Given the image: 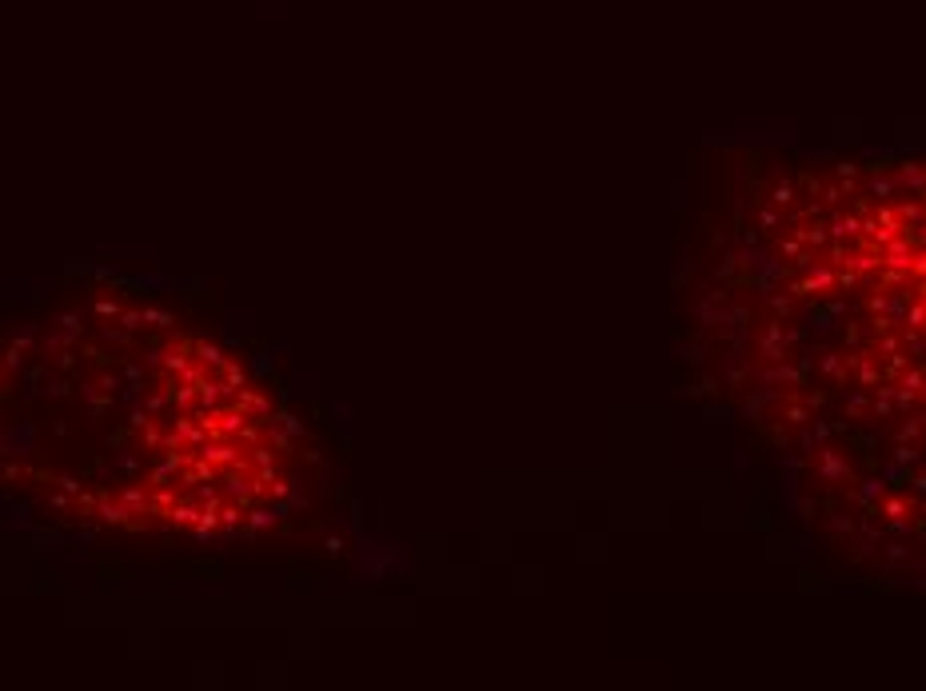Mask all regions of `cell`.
<instances>
[{
  "label": "cell",
  "instance_id": "cell-1",
  "mask_svg": "<svg viewBox=\"0 0 926 691\" xmlns=\"http://www.w3.org/2000/svg\"><path fill=\"white\" fill-rule=\"evenodd\" d=\"M220 492H224V499L240 504L244 511L260 499V496H256V484H252V468H228L220 476Z\"/></svg>",
  "mask_w": 926,
  "mask_h": 691
},
{
  "label": "cell",
  "instance_id": "cell-2",
  "mask_svg": "<svg viewBox=\"0 0 926 691\" xmlns=\"http://www.w3.org/2000/svg\"><path fill=\"white\" fill-rule=\"evenodd\" d=\"M232 407H240V412H248L252 420H260V424H268V416H272V400L264 396L260 388H240L236 396H232Z\"/></svg>",
  "mask_w": 926,
  "mask_h": 691
},
{
  "label": "cell",
  "instance_id": "cell-3",
  "mask_svg": "<svg viewBox=\"0 0 926 691\" xmlns=\"http://www.w3.org/2000/svg\"><path fill=\"white\" fill-rule=\"evenodd\" d=\"M164 384H168V396H172V412H192V407L200 404V388H196V380L164 376Z\"/></svg>",
  "mask_w": 926,
  "mask_h": 691
},
{
  "label": "cell",
  "instance_id": "cell-4",
  "mask_svg": "<svg viewBox=\"0 0 926 691\" xmlns=\"http://www.w3.org/2000/svg\"><path fill=\"white\" fill-rule=\"evenodd\" d=\"M96 516H100V524H108V528H124V524H132V516H136V511H132L128 504H120L112 492H100Z\"/></svg>",
  "mask_w": 926,
  "mask_h": 691
},
{
  "label": "cell",
  "instance_id": "cell-5",
  "mask_svg": "<svg viewBox=\"0 0 926 691\" xmlns=\"http://www.w3.org/2000/svg\"><path fill=\"white\" fill-rule=\"evenodd\" d=\"M164 519H168L172 528H196V519H200V504H196L188 492H180V499L164 511Z\"/></svg>",
  "mask_w": 926,
  "mask_h": 691
},
{
  "label": "cell",
  "instance_id": "cell-6",
  "mask_svg": "<svg viewBox=\"0 0 926 691\" xmlns=\"http://www.w3.org/2000/svg\"><path fill=\"white\" fill-rule=\"evenodd\" d=\"M52 328H61L64 336H72V340L80 344L84 332H88V312H80V308H64V312L52 316Z\"/></svg>",
  "mask_w": 926,
  "mask_h": 691
},
{
  "label": "cell",
  "instance_id": "cell-7",
  "mask_svg": "<svg viewBox=\"0 0 926 691\" xmlns=\"http://www.w3.org/2000/svg\"><path fill=\"white\" fill-rule=\"evenodd\" d=\"M112 496L120 499V504H128L136 516H148V499H152V492H148V484H120V488L112 492Z\"/></svg>",
  "mask_w": 926,
  "mask_h": 691
},
{
  "label": "cell",
  "instance_id": "cell-8",
  "mask_svg": "<svg viewBox=\"0 0 926 691\" xmlns=\"http://www.w3.org/2000/svg\"><path fill=\"white\" fill-rule=\"evenodd\" d=\"M140 404H144V412H148L152 420H164V416H172V396H168V384H164V380H160V384H152L148 392H144V400H140Z\"/></svg>",
  "mask_w": 926,
  "mask_h": 691
},
{
  "label": "cell",
  "instance_id": "cell-9",
  "mask_svg": "<svg viewBox=\"0 0 926 691\" xmlns=\"http://www.w3.org/2000/svg\"><path fill=\"white\" fill-rule=\"evenodd\" d=\"M292 516V504H276V508H248V528L252 531H264V528H272V524H280V519H288Z\"/></svg>",
  "mask_w": 926,
  "mask_h": 691
},
{
  "label": "cell",
  "instance_id": "cell-10",
  "mask_svg": "<svg viewBox=\"0 0 926 691\" xmlns=\"http://www.w3.org/2000/svg\"><path fill=\"white\" fill-rule=\"evenodd\" d=\"M144 468H148V459L140 456V452H116V459H112V472L120 479H144Z\"/></svg>",
  "mask_w": 926,
  "mask_h": 691
},
{
  "label": "cell",
  "instance_id": "cell-11",
  "mask_svg": "<svg viewBox=\"0 0 926 691\" xmlns=\"http://www.w3.org/2000/svg\"><path fill=\"white\" fill-rule=\"evenodd\" d=\"M196 364H200L204 372H224L228 356H224L216 344H208V340H196Z\"/></svg>",
  "mask_w": 926,
  "mask_h": 691
},
{
  "label": "cell",
  "instance_id": "cell-12",
  "mask_svg": "<svg viewBox=\"0 0 926 691\" xmlns=\"http://www.w3.org/2000/svg\"><path fill=\"white\" fill-rule=\"evenodd\" d=\"M252 424V416H248V412H240V407H224L220 412V436H240L244 427Z\"/></svg>",
  "mask_w": 926,
  "mask_h": 691
},
{
  "label": "cell",
  "instance_id": "cell-13",
  "mask_svg": "<svg viewBox=\"0 0 926 691\" xmlns=\"http://www.w3.org/2000/svg\"><path fill=\"white\" fill-rule=\"evenodd\" d=\"M280 459H283V456H280V452H276L272 444H268V440H260V444H252V447H248V464H252L256 472H260V468H276Z\"/></svg>",
  "mask_w": 926,
  "mask_h": 691
},
{
  "label": "cell",
  "instance_id": "cell-14",
  "mask_svg": "<svg viewBox=\"0 0 926 691\" xmlns=\"http://www.w3.org/2000/svg\"><path fill=\"white\" fill-rule=\"evenodd\" d=\"M248 516V511L240 508V504H232V499H224V508H220V531L224 536H240V519Z\"/></svg>",
  "mask_w": 926,
  "mask_h": 691
},
{
  "label": "cell",
  "instance_id": "cell-15",
  "mask_svg": "<svg viewBox=\"0 0 926 691\" xmlns=\"http://www.w3.org/2000/svg\"><path fill=\"white\" fill-rule=\"evenodd\" d=\"M72 396H76V384H72V380H64V376H48V380H44V400L61 404V400H72Z\"/></svg>",
  "mask_w": 926,
  "mask_h": 691
},
{
  "label": "cell",
  "instance_id": "cell-16",
  "mask_svg": "<svg viewBox=\"0 0 926 691\" xmlns=\"http://www.w3.org/2000/svg\"><path fill=\"white\" fill-rule=\"evenodd\" d=\"M264 440H268L280 456H292V436H288L280 424H264Z\"/></svg>",
  "mask_w": 926,
  "mask_h": 691
},
{
  "label": "cell",
  "instance_id": "cell-17",
  "mask_svg": "<svg viewBox=\"0 0 926 691\" xmlns=\"http://www.w3.org/2000/svg\"><path fill=\"white\" fill-rule=\"evenodd\" d=\"M124 304L120 300H112V296H100V300H92V316L96 320H120Z\"/></svg>",
  "mask_w": 926,
  "mask_h": 691
},
{
  "label": "cell",
  "instance_id": "cell-18",
  "mask_svg": "<svg viewBox=\"0 0 926 691\" xmlns=\"http://www.w3.org/2000/svg\"><path fill=\"white\" fill-rule=\"evenodd\" d=\"M132 336L128 328H116V324H100V340L104 344H116V348H132Z\"/></svg>",
  "mask_w": 926,
  "mask_h": 691
},
{
  "label": "cell",
  "instance_id": "cell-19",
  "mask_svg": "<svg viewBox=\"0 0 926 691\" xmlns=\"http://www.w3.org/2000/svg\"><path fill=\"white\" fill-rule=\"evenodd\" d=\"M144 324H148V328H160V332H168V328L176 324V316H172L168 308H144Z\"/></svg>",
  "mask_w": 926,
  "mask_h": 691
},
{
  "label": "cell",
  "instance_id": "cell-20",
  "mask_svg": "<svg viewBox=\"0 0 926 691\" xmlns=\"http://www.w3.org/2000/svg\"><path fill=\"white\" fill-rule=\"evenodd\" d=\"M24 356H28V348H21V344H9V352L0 356V360H4V368L12 372V380H16V376L24 372Z\"/></svg>",
  "mask_w": 926,
  "mask_h": 691
},
{
  "label": "cell",
  "instance_id": "cell-21",
  "mask_svg": "<svg viewBox=\"0 0 926 691\" xmlns=\"http://www.w3.org/2000/svg\"><path fill=\"white\" fill-rule=\"evenodd\" d=\"M220 376H224V384H228L232 392H240V388H248V372H244V368L236 364V360H228V364H224V372H220Z\"/></svg>",
  "mask_w": 926,
  "mask_h": 691
},
{
  "label": "cell",
  "instance_id": "cell-22",
  "mask_svg": "<svg viewBox=\"0 0 926 691\" xmlns=\"http://www.w3.org/2000/svg\"><path fill=\"white\" fill-rule=\"evenodd\" d=\"M48 364H56L61 372H76V348H61V352H52Z\"/></svg>",
  "mask_w": 926,
  "mask_h": 691
},
{
  "label": "cell",
  "instance_id": "cell-23",
  "mask_svg": "<svg viewBox=\"0 0 926 691\" xmlns=\"http://www.w3.org/2000/svg\"><path fill=\"white\" fill-rule=\"evenodd\" d=\"M120 328L140 332V328H144V308H124V312H120Z\"/></svg>",
  "mask_w": 926,
  "mask_h": 691
},
{
  "label": "cell",
  "instance_id": "cell-24",
  "mask_svg": "<svg viewBox=\"0 0 926 691\" xmlns=\"http://www.w3.org/2000/svg\"><path fill=\"white\" fill-rule=\"evenodd\" d=\"M276 424H280V427H283V432H288V436H292V440H303V424L292 416V412H280V416H276Z\"/></svg>",
  "mask_w": 926,
  "mask_h": 691
},
{
  "label": "cell",
  "instance_id": "cell-25",
  "mask_svg": "<svg viewBox=\"0 0 926 691\" xmlns=\"http://www.w3.org/2000/svg\"><path fill=\"white\" fill-rule=\"evenodd\" d=\"M76 396L84 400V404H88V400H96V396H104V388L96 384V376H88V380H80V384H76Z\"/></svg>",
  "mask_w": 926,
  "mask_h": 691
},
{
  "label": "cell",
  "instance_id": "cell-26",
  "mask_svg": "<svg viewBox=\"0 0 926 691\" xmlns=\"http://www.w3.org/2000/svg\"><path fill=\"white\" fill-rule=\"evenodd\" d=\"M148 372H164V344H156V348H148L144 352V360H140Z\"/></svg>",
  "mask_w": 926,
  "mask_h": 691
},
{
  "label": "cell",
  "instance_id": "cell-27",
  "mask_svg": "<svg viewBox=\"0 0 926 691\" xmlns=\"http://www.w3.org/2000/svg\"><path fill=\"white\" fill-rule=\"evenodd\" d=\"M152 424V416L144 412V404H132V412H128V427L132 432H140V427H148Z\"/></svg>",
  "mask_w": 926,
  "mask_h": 691
},
{
  "label": "cell",
  "instance_id": "cell-28",
  "mask_svg": "<svg viewBox=\"0 0 926 691\" xmlns=\"http://www.w3.org/2000/svg\"><path fill=\"white\" fill-rule=\"evenodd\" d=\"M44 499H48V508H56V511H68L72 504H76V499H72L68 492H61V488H56V492H48V496H44Z\"/></svg>",
  "mask_w": 926,
  "mask_h": 691
},
{
  "label": "cell",
  "instance_id": "cell-29",
  "mask_svg": "<svg viewBox=\"0 0 926 691\" xmlns=\"http://www.w3.org/2000/svg\"><path fill=\"white\" fill-rule=\"evenodd\" d=\"M56 488H61V492H68V496L76 499V496H80V492H84V484H80V479H76V476H56Z\"/></svg>",
  "mask_w": 926,
  "mask_h": 691
},
{
  "label": "cell",
  "instance_id": "cell-30",
  "mask_svg": "<svg viewBox=\"0 0 926 691\" xmlns=\"http://www.w3.org/2000/svg\"><path fill=\"white\" fill-rule=\"evenodd\" d=\"M104 444H108L112 452H120V447L128 444V432H108V436H104Z\"/></svg>",
  "mask_w": 926,
  "mask_h": 691
},
{
  "label": "cell",
  "instance_id": "cell-31",
  "mask_svg": "<svg viewBox=\"0 0 926 691\" xmlns=\"http://www.w3.org/2000/svg\"><path fill=\"white\" fill-rule=\"evenodd\" d=\"M21 476H24V468L16 464V459H12V464H4V479H21Z\"/></svg>",
  "mask_w": 926,
  "mask_h": 691
},
{
  "label": "cell",
  "instance_id": "cell-32",
  "mask_svg": "<svg viewBox=\"0 0 926 691\" xmlns=\"http://www.w3.org/2000/svg\"><path fill=\"white\" fill-rule=\"evenodd\" d=\"M9 380H12V372H9V368H4V360H0V396L9 392Z\"/></svg>",
  "mask_w": 926,
  "mask_h": 691
},
{
  "label": "cell",
  "instance_id": "cell-33",
  "mask_svg": "<svg viewBox=\"0 0 926 691\" xmlns=\"http://www.w3.org/2000/svg\"><path fill=\"white\" fill-rule=\"evenodd\" d=\"M52 436H68V424H64V420H52Z\"/></svg>",
  "mask_w": 926,
  "mask_h": 691
}]
</instances>
